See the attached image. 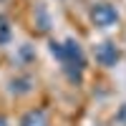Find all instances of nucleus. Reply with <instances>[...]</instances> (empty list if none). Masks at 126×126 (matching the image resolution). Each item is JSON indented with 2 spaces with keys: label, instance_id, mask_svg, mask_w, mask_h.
Returning <instances> with one entry per match:
<instances>
[{
  "label": "nucleus",
  "instance_id": "nucleus-1",
  "mask_svg": "<svg viewBox=\"0 0 126 126\" xmlns=\"http://www.w3.org/2000/svg\"><path fill=\"white\" fill-rule=\"evenodd\" d=\"M50 53H53L63 68H66L68 78L71 81H81L83 76V66H86V61H83V50L76 40H66V43H50Z\"/></svg>",
  "mask_w": 126,
  "mask_h": 126
},
{
  "label": "nucleus",
  "instance_id": "nucleus-2",
  "mask_svg": "<svg viewBox=\"0 0 126 126\" xmlns=\"http://www.w3.org/2000/svg\"><path fill=\"white\" fill-rule=\"evenodd\" d=\"M91 20L96 28H111L119 23V10L111 3H96L91 8Z\"/></svg>",
  "mask_w": 126,
  "mask_h": 126
},
{
  "label": "nucleus",
  "instance_id": "nucleus-3",
  "mask_svg": "<svg viewBox=\"0 0 126 126\" xmlns=\"http://www.w3.org/2000/svg\"><path fill=\"white\" fill-rule=\"evenodd\" d=\"M119 58H121V53H119V48L113 46V43H98L96 46V61L101 63V66H106V68H111V66H116L119 63Z\"/></svg>",
  "mask_w": 126,
  "mask_h": 126
},
{
  "label": "nucleus",
  "instance_id": "nucleus-4",
  "mask_svg": "<svg viewBox=\"0 0 126 126\" xmlns=\"http://www.w3.org/2000/svg\"><path fill=\"white\" fill-rule=\"evenodd\" d=\"M20 126H48V119H46V113L40 109H33L20 119Z\"/></svg>",
  "mask_w": 126,
  "mask_h": 126
},
{
  "label": "nucleus",
  "instance_id": "nucleus-5",
  "mask_svg": "<svg viewBox=\"0 0 126 126\" xmlns=\"http://www.w3.org/2000/svg\"><path fill=\"white\" fill-rule=\"evenodd\" d=\"M8 38H10V25H8V20L0 15V43H5Z\"/></svg>",
  "mask_w": 126,
  "mask_h": 126
},
{
  "label": "nucleus",
  "instance_id": "nucleus-6",
  "mask_svg": "<svg viewBox=\"0 0 126 126\" xmlns=\"http://www.w3.org/2000/svg\"><path fill=\"white\" fill-rule=\"evenodd\" d=\"M116 119H119L121 124H126V103H124V106H121V109L116 111Z\"/></svg>",
  "mask_w": 126,
  "mask_h": 126
},
{
  "label": "nucleus",
  "instance_id": "nucleus-7",
  "mask_svg": "<svg viewBox=\"0 0 126 126\" xmlns=\"http://www.w3.org/2000/svg\"><path fill=\"white\" fill-rule=\"evenodd\" d=\"M0 126H8V121H5V119H3V116H0Z\"/></svg>",
  "mask_w": 126,
  "mask_h": 126
},
{
  "label": "nucleus",
  "instance_id": "nucleus-8",
  "mask_svg": "<svg viewBox=\"0 0 126 126\" xmlns=\"http://www.w3.org/2000/svg\"><path fill=\"white\" fill-rule=\"evenodd\" d=\"M0 3H3V0H0Z\"/></svg>",
  "mask_w": 126,
  "mask_h": 126
}]
</instances>
